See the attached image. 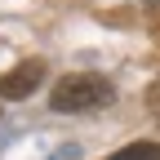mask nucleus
Wrapping results in <instances>:
<instances>
[{"label":"nucleus","mask_w":160,"mask_h":160,"mask_svg":"<svg viewBox=\"0 0 160 160\" xmlns=\"http://www.w3.org/2000/svg\"><path fill=\"white\" fill-rule=\"evenodd\" d=\"M111 98H116V89H111L107 76H98V71H71V76H62V80L53 85L49 107L62 111V116H80V111H102V107H111Z\"/></svg>","instance_id":"nucleus-1"},{"label":"nucleus","mask_w":160,"mask_h":160,"mask_svg":"<svg viewBox=\"0 0 160 160\" xmlns=\"http://www.w3.org/2000/svg\"><path fill=\"white\" fill-rule=\"evenodd\" d=\"M40 80H45V62L27 58V62H18L13 71L0 76V98L5 102H22V98H31V89H40Z\"/></svg>","instance_id":"nucleus-2"},{"label":"nucleus","mask_w":160,"mask_h":160,"mask_svg":"<svg viewBox=\"0 0 160 160\" xmlns=\"http://www.w3.org/2000/svg\"><path fill=\"white\" fill-rule=\"evenodd\" d=\"M107 160H160V142H129Z\"/></svg>","instance_id":"nucleus-3"},{"label":"nucleus","mask_w":160,"mask_h":160,"mask_svg":"<svg viewBox=\"0 0 160 160\" xmlns=\"http://www.w3.org/2000/svg\"><path fill=\"white\" fill-rule=\"evenodd\" d=\"M147 111H151V116L160 120V80H156L151 89H147Z\"/></svg>","instance_id":"nucleus-4"}]
</instances>
